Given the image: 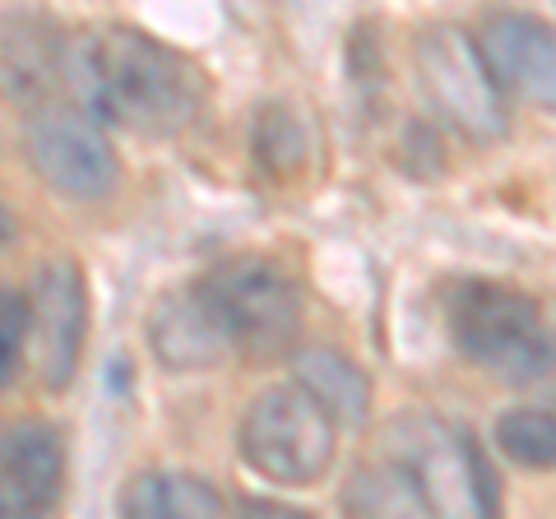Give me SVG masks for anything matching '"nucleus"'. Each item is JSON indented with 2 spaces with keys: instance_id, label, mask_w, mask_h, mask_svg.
<instances>
[{
  "instance_id": "obj_17",
  "label": "nucleus",
  "mask_w": 556,
  "mask_h": 519,
  "mask_svg": "<svg viewBox=\"0 0 556 519\" xmlns=\"http://www.w3.org/2000/svg\"><path fill=\"white\" fill-rule=\"evenodd\" d=\"M28 339H33V302H28V292L5 288L0 292V385H14Z\"/></svg>"
},
{
  "instance_id": "obj_3",
  "label": "nucleus",
  "mask_w": 556,
  "mask_h": 519,
  "mask_svg": "<svg viewBox=\"0 0 556 519\" xmlns=\"http://www.w3.org/2000/svg\"><path fill=\"white\" fill-rule=\"evenodd\" d=\"M334 418L316 404V394L292 385L260 390L241 413L237 450L274 488H311L334 464Z\"/></svg>"
},
{
  "instance_id": "obj_16",
  "label": "nucleus",
  "mask_w": 556,
  "mask_h": 519,
  "mask_svg": "<svg viewBox=\"0 0 556 519\" xmlns=\"http://www.w3.org/2000/svg\"><path fill=\"white\" fill-rule=\"evenodd\" d=\"M255 153L269 163V172H278V177L292 172V167H302L306 163V135L298 126V116L269 102L255 121Z\"/></svg>"
},
{
  "instance_id": "obj_5",
  "label": "nucleus",
  "mask_w": 556,
  "mask_h": 519,
  "mask_svg": "<svg viewBox=\"0 0 556 519\" xmlns=\"http://www.w3.org/2000/svg\"><path fill=\"white\" fill-rule=\"evenodd\" d=\"M208 302L228 325L232 349L251 357L288 353L302 330V298L298 283L265 255H228L200 279Z\"/></svg>"
},
{
  "instance_id": "obj_18",
  "label": "nucleus",
  "mask_w": 556,
  "mask_h": 519,
  "mask_svg": "<svg viewBox=\"0 0 556 519\" xmlns=\"http://www.w3.org/2000/svg\"><path fill=\"white\" fill-rule=\"evenodd\" d=\"M529 385H538L547 394V400H556V339L547 343V353H543V367H538V376L529 380Z\"/></svg>"
},
{
  "instance_id": "obj_13",
  "label": "nucleus",
  "mask_w": 556,
  "mask_h": 519,
  "mask_svg": "<svg viewBox=\"0 0 556 519\" xmlns=\"http://www.w3.org/2000/svg\"><path fill=\"white\" fill-rule=\"evenodd\" d=\"M121 515L135 519H218L223 496L195 473H139L121 492Z\"/></svg>"
},
{
  "instance_id": "obj_12",
  "label": "nucleus",
  "mask_w": 556,
  "mask_h": 519,
  "mask_svg": "<svg viewBox=\"0 0 556 519\" xmlns=\"http://www.w3.org/2000/svg\"><path fill=\"white\" fill-rule=\"evenodd\" d=\"M292 380L316 394V404L334 418L339 427H362L371 418V380L353 357L339 349H298L292 353Z\"/></svg>"
},
{
  "instance_id": "obj_2",
  "label": "nucleus",
  "mask_w": 556,
  "mask_h": 519,
  "mask_svg": "<svg viewBox=\"0 0 556 519\" xmlns=\"http://www.w3.org/2000/svg\"><path fill=\"white\" fill-rule=\"evenodd\" d=\"M417 84L450 130H459L473 144H496L510 130L506 84L492 71L482 38L464 33L459 24H431L413 42Z\"/></svg>"
},
{
  "instance_id": "obj_4",
  "label": "nucleus",
  "mask_w": 556,
  "mask_h": 519,
  "mask_svg": "<svg viewBox=\"0 0 556 519\" xmlns=\"http://www.w3.org/2000/svg\"><path fill=\"white\" fill-rule=\"evenodd\" d=\"M450 339L473 367L510 385H529L552 343L529 292L492 279H468L450 292Z\"/></svg>"
},
{
  "instance_id": "obj_9",
  "label": "nucleus",
  "mask_w": 556,
  "mask_h": 519,
  "mask_svg": "<svg viewBox=\"0 0 556 519\" xmlns=\"http://www.w3.org/2000/svg\"><path fill=\"white\" fill-rule=\"evenodd\" d=\"M149 349L167 371H208L218 357L232 349L228 325L208 292L195 288H172L149 306Z\"/></svg>"
},
{
  "instance_id": "obj_11",
  "label": "nucleus",
  "mask_w": 556,
  "mask_h": 519,
  "mask_svg": "<svg viewBox=\"0 0 556 519\" xmlns=\"http://www.w3.org/2000/svg\"><path fill=\"white\" fill-rule=\"evenodd\" d=\"M65 478L61 431L47 422H10L0 441V510L42 515L56 506Z\"/></svg>"
},
{
  "instance_id": "obj_6",
  "label": "nucleus",
  "mask_w": 556,
  "mask_h": 519,
  "mask_svg": "<svg viewBox=\"0 0 556 519\" xmlns=\"http://www.w3.org/2000/svg\"><path fill=\"white\" fill-rule=\"evenodd\" d=\"M394 459H404L422 482L431 515H496L501 488L492 464L468 431H455L437 418H404L394 427Z\"/></svg>"
},
{
  "instance_id": "obj_15",
  "label": "nucleus",
  "mask_w": 556,
  "mask_h": 519,
  "mask_svg": "<svg viewBox=\"0 0 556 519\" xmlns=\"http://www.w3.org/2000/svg\"><path fill=\"white\" fill-rule=\"evenodd\" d=\"M496 450L519 469H556V413L552 408H510L496 418Z\"/></svg>"
},
{
  "instance_id": "obj_14",
  "label": "nucleus",
  "mask_w": 556,
  "mask_h": 519,
  "mask_svg": "<svg viewBox=\"0 0 556 519\" xmlns=\"http://www.w3.org/2000/svg\"><path fill=\"white\" fill-rule=\"evenodd\" d=\"M343 506L353 515H431V501L422 492V482L413 478V469L404 459H386V464H367V469H357L353 482L343 488Z\"/></svg>"
},
{
  "instance_id": "obj_1",
  "label": "nucleus",
  "mask_w": 556,
  "mask_h": 519,
  "mask_svg": "<svg viewBox=\"0 0 556 519\" xmlns=\"http://www.w3.org/2000/svg\"><path fill=\"white\" fill-rule=\"evenodd\" d=\"M65 75L98 121L130 135H181L204 107V75L195 61L139 28H102L65 51Z\"/></svg>"
},
{
  "instance_id": "obj_8",
  "label": "nucleus",
  "mask_w": 556,
  "mask_h": 519,
  "mask_svg": "<svg viewBox=\"0 0 556 519\" xmlns=\"http://www.w3.org/2000/svg\"><path fill=\"white\" fill-rule=\"evenodd\" d=\"M33 343L38 367L51 390H65L79 371L84 339H89V292L75 260H47L33 279Z\"/></svg>"
},
{
  "instance_id": "obj_10",
  "label": "nucleus",
  "mask_w": 556,
  "mask_h": 519,
  "mask_svg": "<svg viewBox=\"0 0 556 519\" xmlns=\"http://www.w3.org/2000/svg\"><path fill=\"white\" fill-rule=\"evenodd\" d=\"M482 51L506 89L533 107L556 112V28L538 14H492L482 28Z\"/></svg>"
},
{
  "instance_id": "obj_7",
  "label": "nucleus",
  "mask_w": 556,
  "mask_h": 519,
  "mask_svg": "<svg viewBox=\"0 0 556 519\" xmlns=\"http://www.w3.org/2000/svg\"><path fill=\"white\" fill-rule=\"evenodd\" d=\"M28 163L38 177L70 200H108L121 181V159L89 112L70 102H42L24 130Z\"/></svg>"
}]
</instances>
